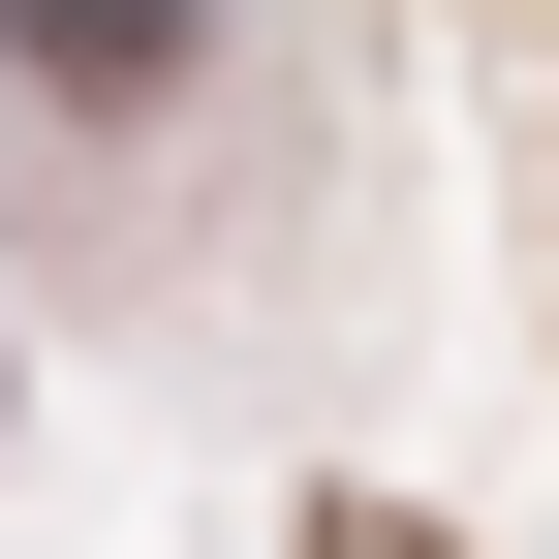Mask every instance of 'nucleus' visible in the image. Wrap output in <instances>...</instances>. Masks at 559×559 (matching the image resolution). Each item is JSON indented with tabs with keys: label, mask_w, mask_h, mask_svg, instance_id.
<instances>
[{
	"label": "nucleus",
	"mask_w": 559,
	"mask_h": 559,
	"mask_svg": "<svg viewBox=\"0 0 559 559\" xmlns=\"http://www.w3.org/2000/svg\"><path fill=\"white\" fill-rule=\"evenodd\" d=\"M32 94H187V0H0Z\"/></svg>",
	"instance_id": "nucleus-1"
},
{
	"label": "nucleus",
	"mask_w": 559,
	"mask_h": 559,
	"mask_svg": "<svg viewBox=\"0 0 559 559\" xmlns=\"http://www.w3.org/2000/svg\"><path fill=\"white\" fill-rule=\"evenodd\" d=\"M311 559H436V528H404V498H342V528H311Z\"/></svg>",
	"instance_id": "nucleus-2"
}]
</instances>
